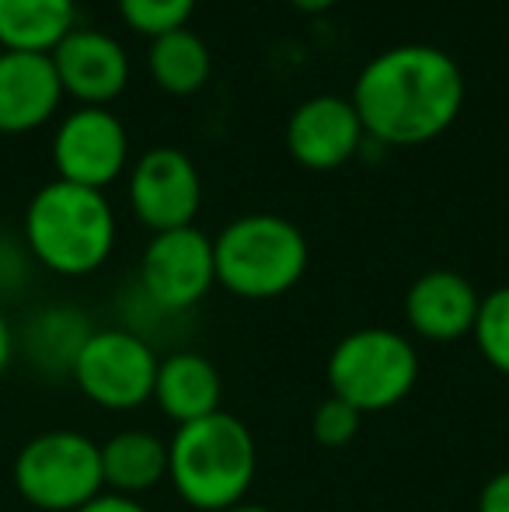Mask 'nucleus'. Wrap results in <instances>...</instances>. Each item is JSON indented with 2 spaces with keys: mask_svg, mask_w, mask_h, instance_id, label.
I'll use <instances>...</instances> for the list:
<instances>
[{
  "mask_svg": "<svg viewBox=\"0 0 509 512\" xmlns=\"http://www.w3.org/2000/svg\"><path fill=\"white\" fill-rule=\"evenodd\" d=\"M464 91V74L447 49L405 42L363 63L349 102L367 140L384 147H422L457 122Z\"/></svg>",
  "mask_w": 509,
  "mask_h": 512,
  "instance_id": "1",
  "label": "nucleus"
},
{
  "mask_svg": "<svg viewBox=\"0 0 509 512\" xmlns=\"http://www.w3.org/2000/svg\"><path fill=\"white\" fill-rule=\"evenodd\" d=\"M77 512H150V509L140 499H129V495L102 492L98 499H91L88 506H81Z\"/></svg>",
  "mask_w": 509,
  "mask_h": 512,
  "instance_id": "23",
  "label": "nucleus"
},
{
  "mask_svg": "<svg viewBox=\"0 0 509 512\" xmlns=\"http://www.w3.org/2000/svg\"><path fill=\"white\" fill-rule=\"evenodd\" d=\"M126 199L136 223H143L150 234L192 227L203 206V178L185 150L150 147L129 168Z\"/></svg>",
  "mask_w": 509,
  "mask_h": 512,
  "instance_id": "9",
  "label": "nucleus"
},
{
  "mask_svg": "<svg viewBox=\"0 0 509 512\" xmlns=\"http://www.w3.org/2000/svg\"><path fill=\"white\" fill-rule=\"evenodd\" d=\"M116 209L105 192L70 182H49L28 199L25 241L42 269L56 276H91L116 248Z\"/></svg>",
  "mask_w": 509,
  "mask_h": 512,
  "instance_id": "3",
  "label": "nucleus"
},
{
  "mask_svg": "<svg viewBox=\"0 0 509 512\" xmlns=\"http://www.w3.org/2000/svg\"><path fill=\"white\" fill-rule=\"evenodd\" d=\"M217 283V258H213V237L192 227L164 230L154 234L140 258V286L147 300L161 310H189L196 307Z\"/></svg>",
  "mask_w": 509,
  "mask_h": 512,
  "instance_id": "10",
  "label": "nucleus"
},
{
  "mask_svg": "<svg viewBox=\"0 0 509 512\" xmlns=\"http://www.w3.org/2000/svg\"><path fill=\"white\" fill-rule=\"evenodd\" d=\"M63 98L49 53L0 49V133L21 136L46 126Z\"/></svg>",
  "mask_w": 509,
  "mask_h": 512,
  "instance_id": "13",
  "label": "nucleus"
},
{
  "mask_svg": "<svg viewBox=\"0 0 509 512\" xmlns=\"http://www.w3.org/2000/svg\"><path fill=\"white\" fill-rule=\"evenodd\" d=\"M77 28V0H0V46L53 53Z\"/></svg>",
  "mask_w": 509,
  "mask_h": 512,
  "instance_id": "17",
  "label": "nucleus"
},
{
  "mask_svg": "<svg viewBox=\"0 0 509 512\" xmlns=\"http://www.w3.org/2000/svg\"><path fill=\"white\" fill-rule=\"evenodd\" d=\"M157 352L123 328L91 331L70 363V377L91 405L105 411H136L154 401Z\"/></svg>",
  "mask_w": 509,
  "mask_h": 512,
  "instance_id": "7",
  "label": "nucleus"
},
{
  "mask_svg": "<svg viewBox=\"0 0 509 512\" xmlns=\"http://www.w3.org/2000/svg\"><path fill=\"white\" fill-rule=\"evenodd\" d=\"M290 4L304 14H321V11H328V7L339 4V0H290Z\"/></svg>",
  "mask_w": 509,
  "mask_h": 512,
  "instance_id": "25",
  "label": "nucleus"
},
{
  "mask_svg": "<svg viewBox=\"0 0 509 512\" xmlns=\"http://www.w3.org/2000/svg\"><path fill=\"white\" fill-rule=\"evenodd\" d=\"M199 0H116L119 18L126 21L133 32L157 39L175 28H189V18L196 11Z\"/></svg>",
  "mask_w": 509,
  "mask_h": 512,
  "instance_id": "20",
  "label": "nucleus"
},
{
  "mask_svg": "<svg viewBox=\"0 0 509 512\" xmlns=\"http://www.w3.org/2000/svg\"><path fill=\"white\" fill-rule=\"evenodd\" d=\"M478 307H482V297L475 283L454 269L422 272L405 293V321L426 342H457L471 335Z\"/></svg>",
  "mask_w": 509,
  "mask_h": 512,
  "instance_id": "14",
  "label": "nucleus"
},
{
  "mask_svg": "<svg viewBox=\"0 0 509 512\" xmlns=\"http://www.w3.org/2000/svg\"><path fill=\"white\" fill-rule=\"evenodd\" d=\"M360 422H363V411H356L349 401L328 394V398L314 408L311 429H314V439H318L321 446L339 450V446L353 443L356 432H360Z\"/></svg>",
  "mask_w": 509,
  "mask_h": 512,
  "instance_id": "21",
  "label": "nucleus"
},
{
  "mask_svg": "<svg viewBox=\"0 0 509 512\" xmlns=\"http://www.w3.org/2000/svg\"><path fill=\"white\" fill-rule=\"evenodd\" d=\"M367 129L349 98L311 95L286 119V150L307 171H335L360 154Z\"/></svg>",
  "mask_w": 509,
  "mask_h": 512,
  "instance_id": "11",
  "label": "nucleus"
},
{
  "mask_svg": "<svg viewBox=\"0 0 509 512\" xmlns=\"http://www.w3.org/2000/svg\"><path fill=\"white\" fill-rule=\"evenodd\" d=\"M227 512H272V509H265V506H252V502H241V506H234V509H227Z\"/></svg>",
  "mask_w": 509,
  "mask_h": 512,
  "instance_id": "26",
  "label": "nucleus"
},
{
  "mask_svg": "<svg viewBox=\"0 0 509 512\" xmlns=\"http://www.w3.org/2000/svg\"><path fill=\"white\" fill-rule=\"evenodd\" d=\"M328 387L363 415L387 411L412 394L419 380V352L401 331L360 328L328 356Z\"/></svg>",
  "mask_w": 509,
  "mask_h": 512,
  "instance_id": "6",
  "label": "nucleus"
},
{
  "mask_svg": "<svg viewBox=\"0 0 509 512\" xmlns=\"http://www.w3.org/2000/svg\"><path fill=\"white\" fill-rule=\"evenodd\" d=\"M147 70L164 95L189 98L210 84L213 56L210 46L192 28H175V32H164L157 39H150Z\"/></svg>",
  "mask_w": 509,
  "mask_h": 512,
  "instance_id": "18",
  "label": "nucleus"
},
{
  "mask_svg": "<svg viewBox=\"0 0 509 512\" xmlns=\"http://www.w3.org/2000/svg\"><path fill=\"white\" fill-rule=\"evenodd\" d=\"M168 443L147 429H123L102 443V478L105 492L147 495L168 481Z\"/></svg>",
  "mask_w": 509,
  "mask_h": 512,
  "instance_id": "16",
  "label": "nucleus"
},
{
  "mask_svg": "<svg viewBox=\"0 0 509 512\" xmlns=\"http://www.w3.org/2000/svg\"><path fill=\"white\" fill-rule=\"evenodd\" d=\"M471 335H475L478 352L485 356V363L496 373L509 377V286L485 293Z\"/></svg>",
  "mask_w": 509,
  "mask_h": 512,
  "instance_id": "19",
  "label": "nucleus"
},
{
  "mask_svg": "<svg viewBox=\"0 0 509 512\" xmlns=\"http://www.w3.org/2000/svg\"><path fill=\"white\" fill-rule=\"evenodd\" d=\"M60 77L63 95L77 98L81 105H109L126 91L133 77L126 46L116 35L102 28H81L77 25L60 46L49 53Z\"/></svg>",
  "mask_w": 509,
  "mask_h": 512,
  "instance_id": "12",
  "label": "nucleus"
},
{
  "mask_svg": "<svg viewBox=\"0 0 509 512\" xmlns=\"http://www.w3.org/2000/svg\"><path fill=\"white\" fill-rule=\"evenodd\" d=\"M0 286H4V272H0Z\"/></svg>",
  "mask_w": 509,
  "mask_h": 512,
  "instance_id": "27",
  "label": "nucleus"
},
{
  "mask_svg": "<svg viewBox=\"0 0 509 512\" xmlns=\"http://www.w3.org/2000/svg\"><path fill=\"white\" fill-rule=\"evenodd\" d=\"M11 359H14V331L7 324V317L0 314V377L11 370Z\"/></svg>",
  "mask_w": 509,
  "mask_h": 512,
  "instance_id": "24",
  "label": "nucleus"
},
{
  "mask_svg": "<svg viewBox=\"0 0 509 512\" xmlns=\"http://www.w3.org/2000/svg\"><path fill=\"white\" fill-rule=\"evenodd\" d=\"M168 460V481L178 499L199 512L241 506L258 471L252 429L231 411L178 425L168 443Z\"/></svg>",
  "mask_w": 509,
  "mask_h": 512,
  "instance_id": "2",
  "label": "nucleus"
},
{
  "mask_svg": "<svg viewBox=\"0 0 509 512\" xmlns=\"http://www.w3.org/2000/svg\"><path fill=\"white\" fill-rule=\"evenodd\" d=\"M53 168L60 182L105 192L129 168L126 122L109 105H77L53 133Z\"/></svg>",
  "mask_w": 509,
  "mask_h": 512,
  "instance_id": "8",
  "label": "nucleus"
},
{
  "mask_svg": "<svg viewBox=\"0 0 509 512\" xmlns=\"http://www.w3.org/2000/svg\"><path fill=\"white\" fill-rule=\"evenodd\" d=\"M478 512H509V467L485 481L478 495Z\"/></svg>",
  "mask_w": 509,
  "mask_h": 512,
  "instance_id": "22",
  "label": "nucleus"
},
{
  "mask_svg": "<svg viewBox=\"0 0 509 512\" xmlns=\"http://www.w3.org/2000/svg\"><path fill=\"white\" fill-rule=\"evenodd\" d=\"M217 283L241 300H272L304 279L311 248L297 223L276 213H245L213 237Z\"/></svg>",
  "mask_w": 509,
  "mask_h": 512,
  "instance_id": "4",
  "label": "nucleus"
},
{
  "mask_svg": "<svg viewBox=\"0 0 509 512\" xmlns=\"http://www.w3.org/2000/svg\"><path fill=\"white\" fill-rule=\"evenodd\" d=\"M14 488L39 512H77L105 492L102 446L77 429L39 432L14 457Z\"/></svg>",
  "mask_w": 509,
  "mask_h": 512,
  "instance_id": "5",
  "label": "nucleus"
},
{
  "mask_svg": "<svg viewBox=\"0 0 509 512\" xmlns=\"http://www.w3.org/2000/svg\"><path fill=\"white\" fill-rule=\"evenodd\" d=\"M224 398L220 370L199 352H175L161 359L154 380V401L175 425L199 422L206 415H217Z\"/></svg>",
  "mask_w": 509,
  "mask_h": 512,
  "instance_id": "15",
  "label": "nucleus"
}]
</instances>
